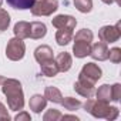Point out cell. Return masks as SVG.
Listing matches in <instances>:
<instances>
[{
  "mask_svg": "<svg viewBox=\"0 0 121 121\" xmlns=\"http://www.w3.org/2000/svg\"><path fill=\"white\" fill-rule=\"evenodd\" d=\"M2 91L7 98V105L12 111H20L24 107V93L22 83L16 78H4Z\"/></svg>",
  "mask_w": 121,
  "mask_h": 121,
  "instance_id": "6da1fadb",
  "label": "cell"
},
{
  "mask_svg": "<svg viewBox=\"0 0 121 121\" xmlns=\"http://www.w3.org/2000/svg\"><path fill=\"white\" fill-rule=\"evenodd\" d=\"M103 76V70L98 64H95L94 61H90L87 64L83 66L80 74H78V81L91 87H95V83L101 78Z\"/></svg>",
  "mask_w": 121,
  "mask_h": 121,
  "instance_id": "7a4b0ae2",
  "label": "cell"
},
{
  "mask_svg": "<svg viewBox=\"0 0 121 121\" xmlns=\"http://www.w3.org/2000/svg\"><path fill=\"white\" fill-rule=\"evenodd\" d=\"M81 107H84V110L95 118H105L107 112H108V108H110V104L107 101H101V100L90 97V98L86 100V103Z\"/></svg>",
  "mask_w": 121,
  "mask_h": 121,
  "instance_id": "3957f363",
  "label": "cell"
},
{
  "mask_svg": "<svg viewBox=\"0 0 121 121\" xmlns=\"http://www.w3.org/2000/svg\"><path fill=\"white\" fill-rule=\"evenodd\" d=\"M58 9V0H36L31 6V14L36 17L51 16Z\"/></svg>",
  "mask_w": 121,
  "mask_h": 121,
  "instance_id": "277c9868",
  "label": "cell"
},
{
  "mask_svg": "<svg viewBox=\"0 0 121 121\" xmlns=\"http://www.w3.org/2000/svg\"><path fill=\"white\" fill-rule=\"evenodd\" d=\"M26 54V44L22 39L13 37L7 41L6 46V57L12 61H20Z\"/></svg>",
  "mask_w": 121,
  "mask_h": 121,
  "instance_id": "5b68a950",
  "label": "cell"
},
{
  "mask_svg": "<svg viewBox=\"0 0 121 121\" xmlns=\"http://www.w3.org/2000/svg\"><path fill=\"white\" fill-rule=\"evenodd\" d=\"M121 37V30H120V22L115 26H103L98 30V39L104 43H115Z\"/></svg>",
  "mask_w": 121,
  "mask_h": 121,
  "instance_id": "8992f818",
  "label": "cell"
},
{
  "mask_svg": "<svg viewBox=\"0 0 121 121\" xmlns=\"http://www.w3.org/2000/svg\"><path fill=\"white\" fill-rule=\"evenodd\" d=\"M51 24L53 27L58 29H67V30H74L77 26V20L70 16V14H58L56 17L51 19Z\"/></svg>",
  "mask_w": 121,
  "mask_h": 121,
  "instance_id": "52a82bcc",
  "label": "cell"
},
{
  "mask_svg": "<svg viewBox=\"0 0 121 121\" xmlns=\"http://www.w3.org/2000/svg\"><path fill=\"white\" fill-rule=\"evenodd\" d=\"M90 56L95 61H105L108 58V47L104 41H97L90 48Z\"/></svg>",
  "mask_w": 121,
  "mask_h": 121,
  "instance_id": "ba28073f",
  "label": "cell"
},
{
  "mask_svg": "<svg viewBox=\"0 0 121 121\" xmlns=\"http://www.w3.org/2000/svg\"><path fill=\"white\" fill-rule=\"evenodd\" d=\"M54 60H56V64H57V67H58V71H61V73H67V71L71 69V66H73L71 54L67 53V51L58 53Z\"/></svg>",
  "mask_w": 121,
  "mask_h": 121,
  "instance_id": "9c48e42d",
  "label": "cell"
},
{
  "mask_svg": "<svg viewBox=\"0 0 121 121\" xmlns=\"http://www.w3.org/2000/svg\"><path fill=\"white\" fill-rule=\"evenodd\" d=\"M51 58H53V48L50 46L43 44L34 50V60L39 64H41L43 61H47V60H51Z\"/></svg>",
  "mask_w": 121,
  "mask_h": 121,
  "instance_id": "30bf717a",
  "label": "cell"
},
{
  "mask_svg": "<svg viewBox=\"0 0 121 121\" xmlns=\"http://www.w3.org/2000/svg\"><path fill=\"white\" fill-rule=\"evenodd\" d=\"M46 105H47V100L44 95L41 94H34L30 97V101H29V107L33 112L36 114H40L43 110H46Z\"/></svg>",
  "mask_w": 121,
  "mask_h": 121,
  "instance_id": "8fae6325",
  "label": "cell"
},
{
  "mask_svg": "<svg viewBox=\"0 0 121 121\" xmlns=\"http://www.w3.org/2000/svg\"><path fill=\"white\" fill-rule=\"evenodd\" d=\"M47 34V26L41 22H33L30 23V39L33 40H40Z\"/></svg>",
  "mask_w": 121,
  "mask_h": 121,
  "instance_id": "7c38bea8",
  "label": "cell"
},
{
  "mask_svg": "<svg viewBox=\"0 0 121 121\" xmlns=\"http://www.w3.org/2000/svg\"><path fill=\"white\" fill-rule=\"evenodd\" d=\"M40 70H41V74L46 76V77H56V76L60 73L54 58L47 60V61H43V63L40 64Z\"/></svg>",
  "mask_w": 121,
  "mask_h": 121,
  "instance_id": "4fadbf2b",
  "label": "cell"
},
{
  "mask_svg": "<svg viewBox=\"0 0 121 121\" xmlns=\"http://www.w3.org/2000/svg\"><path fill=\"white\" fill-rule=\"evenodd\" d=\"M90 48H91V44H90V43L74 40L73 54H74V57H77V58H84V57L90 56Z\"/></svg>",
  "mask_w": 121,
  "mask_h": 121,
  "instance_id": "5bb4252c",
  "label": "cell"
},
{
  "mask_svg": "<svg viewBox=\"0 0 121 121\" xmlns=\"http://www.w3.org/2000/svg\"><path fill=\"white\" fill-rule=\"evenodd\" d=\"M44 97H46L47 101H51V103H54V104H61V101H63L61 91H60L57 87H54V86L46 87V90H44Z\"/></svg>",
  "mask_w": 121,
  "mask_h": 121,
  "instance_id": "9a60e30c",
  "label": "cell"
},
{
  "mask_svg": "<svg viewBox=\"0 0 121 121\" xmlns=\"http://www.w3.org/2000/svg\"><path fill=\"white\" fill-rule=\"evenodd\" d=\"M13 33H14V37H19L22 40L29 39V36H30V23L29 22H17L13 27Z\"/></svg>",
  "mask_w": 121,
  "mask_h": 121,
  "instance_id": "2e32d148",
  "label": "cell"
},
{
  "mask_svg": "<svg viewBox=\"0 0 121 121\" xmlns=\"http://www.w3.org/2000/svg\"><path fill=\"white\" fill-rule=\"evenodd\" d=\"M73 30H67V29H58L56 33V41L58 46H67L71 40H73Z\"/></svg>",
  "mask_w": 121,
  "mask_h": 121,
  "instance_id": "e0dca14e",
  "label": "cell"
},
{
  "mask_svg": "<svg viewBox=\"0 0 121 121\" xmlns=\"http://www.w3.org/2000/svg\"><path fill=\"white\" fill-rule=\"evenodd\" d=\"M74 90H76V93H77L78 95H81V97H84V98H90V97H93L94 93H95V88H94V87L87 86V84H83V83H80L78 80L74 83Z\"/></svg>",
  "mask_w": 121,
  "mask_h": 121,
  "instance_id": "ac0fdd59",
  "label": "cell"
},
{
  "mask_svg": "<svg viewBox=\"0 0 121 121\" xmlns=\"http://www.w3.org/2000/svg\"><path fill=\"white\" fill-rule=\"evenodd\" d=\"M95 97H97V100H101V101H107V103H110L111 101V86H108V84H103V86H100L97 90H95Z\"/></svg>",
  "mask_w": 121,
  "mask_h": 121,
  "instance_id": "d6986e66",
  "label": "cell"
},
{
  "mask_svg": "<svg viewBox=\"0 0 121 121\" xmlns=\"http://www.w3.org/2000/svg\"><path fill=\"white\" fill-rule=\"evenodd\" d=\"M6 2L10 7L16 10H27V9H31L36 0H6Z\"/></svg>",
  "mask_w": 121,
  "mask_h": 121,
  "instance_id": "ffe728a7",
  "label": "cell"
},
{
  "mask_svg": "<svg viewBox=\"0 0 121 121\" xmlns=\"http://www.w3.org/2000/svg\"><path fill=\"white\" fill-rule=\"evenodd\" d=\"M61 105H63L66 110H69V111H77V110L81 108L83 103H81L78 98H74V97H66V98H63Z\"/></svg>",
  "mask_w": 121,
  "mask_h": 121,
  "instance_id": "44dd1931",
  "label": "cell"
},
{
  "mask_svg": "<svg viewBox=\"0 0 121 121\" xmlns=\"http://www.w3.org/2000/svg\"><path fill=\"white\" fill-rule=\"evenodd\" d=\"M74 40L77 41H86V43H93V39H94V34L90 29H81L76 33V36H73Z\"/></svg>",
  "mask_w": 121,
  "mask_h": 121,
  "instance_id": "7402d4cb",
  "label": "cell"
},
{
  "mask_svg": "<svg viewBox=\"0 0 121 121\" xmlns=\"http://www.w3.org/2000/svg\"><path fill=\"white\" fill-rule=\"evenodd\" d=\"M73 3L80 13H90L93 10V0H73Z\"/></svg>",
  "mask_w": 121,
  "mask_h": 121,
  "instance_id": "603a6c76",
  "label": "cell"
},
{
  "mask_svg": "<svg viewBox=\"0 0 121 121\" xmlns=\"http://www.w3.org/2000/svg\"><path fill=\"white\" fill-rule=\"evenodd\" d=\"M10 26V14L0 7V33H4Z\"/></svg>",
  "mask_w": 121,
  "mask_h": 121,
  "instance_id": "cb8c5ba5",
  "label": "cell"
},
{
  "mask_svg": "<svg viewBox=\"0 0 121 121\" xmlns=\"http://www.w3.org/2000/svg\"><path fill=\"white\" fill-rule=\"evenodd\" d=\"M61 112H60L58 110H54V108H51V110H47L46 112H44V115H43V121H58V120H61Z\"/></svg>",
  "mask_w": 121,
  "mask_h": 121,
  "instance_id": "d4e9b609",
  "label": "cell"
},
{
  "mask_svg": "<svg viewBox=\"0 0 121 121\" xmlns=\"http://www.w3.org/2000/svg\"><path fill=\"white\" fill-rule=\"evenodd\" d=\"M107 60H110L111 63H114V64H118L120 61H121V48L120 47H112V48H110L108 50V58Z\"/></svg>",
  "mask_w": 121,
  "mask_h": 121,
  "instance_id": "484cf974",
  "label": "cell"
},
{
  "mask_svg": "<svg viewBox=\"0 0 121 121\" xmlns=\"http://www.w3.org/2000/svg\"><path fill=\"white\" fill-rule=\"evenodd\" d=\"M121 100V84L115 83L111 86V101L118 103Z\"/></svg>",
  "mask_w": 121,
  "mask_h": 121,
  "instance_id": "4316f807",
  "label": "cell"
},
{
  "mask_svg": "<svg viewBox=\"0 0 121 121\" xmlns=\"http://www.w3.org/2000/svg\"><path fill=\"white\" fill-rule=\"evenodd\" d=\"M118 114H120L118 108H117V107H114V105H110V108H108V112H107V117H105V120H108V121H112V120H115V118L118 117Z\"/></svg>",
  "mask_w": 121,
  "mask_h": 121,
  "instance_id": "83f0119b",
  "label": "cell"
},
{
  "mask_svg": "<svg viewBox=\"0 0 121 121\" xmlns=\"http://www.w3.org/2000/svg\"><path fill=\"white\" fill-rule=\"evenodd\" d=\"M14 120H16V121H31V117H30V114H29L27 111L20 110L19 114L14 117Z\"/></svg>",
  "mask_w": 121,
  "mask_h": 121,
  "instance_id": "f1b7e54d",
  "label": "cell"
},
{
  "mask_svg": "<svg viewBox=\"0 0 121 121\" xmlns=\"http://www.w3.org/2000/svg\"><path fill=\"white\" fill-rule=\"evenodd\" d=\"M0 120H10V114H9V111H7V108H6V105L0 101Z\"/></svg>",
  "mask_w": 121,
  "mask_h": 121,
  "instance_id": "f546056e",
  "label": "cell"
},
{
  "mask_svg": "<svg viewBox=\"0 0 121 121\" xmlns=\"http://www.w3.org/2000/svg\"><path fill=\"white\" fill-rule=\"evenodd\" d=\"M61 118H63V120H69V118H70V120H76V121L78 120L77 115H61Z\"/></svg>",
  "mask_w": 121,
  "mask_h": 121,
  "instance_id": "4dcf8cb0",
  "label": "cell"
},
{
  "mask_svg": "<svg viewBox=\"0 0 121 121\" xmlns=\"http://www.w3.org/2000/svg\"><path fill=\"white\" fill-rule=\"evenodd\" d=\"M103 3H105V4H112L114 3V0H101Z\"/></svg>",
  "mask_w": 121,
  "mask_h": 121,
  "instance_id": "1f68e13d",
  "label": "cell"
},
{
  "mask_svg": "<svg viewBox=\"0 0 121 121\" xmlns=\"http://www.w3.org/2000/svg\"><path fill=\"white\" fill-rule=\"evenodd\" d=\"M3 80H4V77H3V76H0V86H2V83H3Z\"/></svg>",
  "mask_w": 121,
  "mask_h": 121,
  "instance_id": "d6a6232c",
  "label": "cell"
},
{
  "mask_svg": "<svg viewBox=\"0 0 121 121\" xmlns=\"http://www.w3.org/2000/svg\"><path fill=\"white\" fill-rule=\"evenodd\" d=\"M114 2H115V3H117L118 6H121V0H114Z\"/></svg>",
  "mask_w": 121,
  "mask_h": 121,
  "instance_id": "836d02e7",
  "label": "cell"
},
{
  "mask_svg": "<svg viewBox=\"0 0 121 121\" xmlns=\"http://www.w3.org/2000/svg\"><path fill=\"white\" fill-rule=\"evenodd\" d=\"M2 3H3V0H0V7H2Z\"/></svg>",
  "mask_w": 121,
  "mask_h": 121,
  "instance_id": "e575fe53",
  "label": "cell"
}]
</instances>
